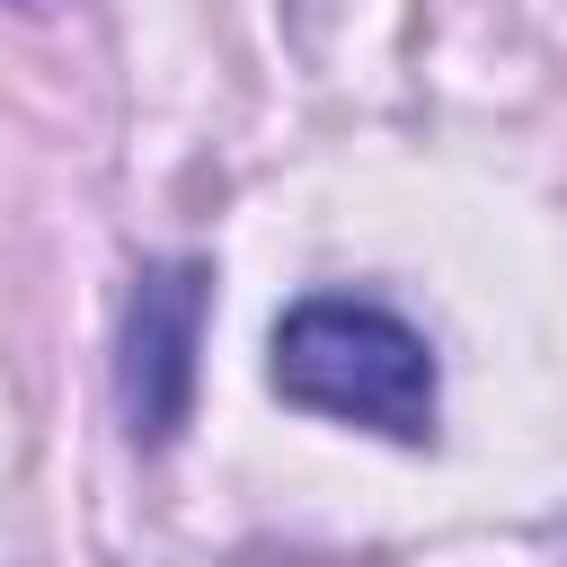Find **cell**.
Instances as JSON below:
<instances>
[{
    "mask_svg": "<svg viewBox=\"0 0 567 567\" xmlns=\"http://www.w3.org/2000/svg\"><path fill=\"white\" fill-rule=\"evenodd\" d=\"M275 390L310 416L372 425L390 443L434 434V354L381 301H346V292L292 301L275 319Z\"/></svg>",
    "mask_w": 567,
    "mask_h": 567,
    "instance_id": "cell-1",
    "label": "cell"
},
{
    "mask_svg": "<svg viewBox=\"0 0 567 567\" xmlns=\"http://www.w3.org/2000/svg\"><path fill=\"white\" fill-rule=\"evenodd\" d=\"M204 266L168 257L142 266L133 301H124V354H115V390H124V425L133 443H168L195 408V346H204Z\"/></svg>",
    "mask_w": 567,
    "mask_h": 567,
    "instance_id": "cell-2",
    "label": "cell"
}]
</instances>
